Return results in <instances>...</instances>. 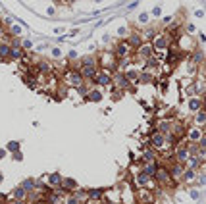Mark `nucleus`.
<instances>
[{
    "label": "nucleus",
    "instance_id": "1",
    "mask_svg": "<svg viewBox=\"0 0 206 204\" xmlns=\"http://www.w3.org/2000/svg\"><path fill=\"white\" fill-rule=\"evenodd\" d=\"M131 183H133V189H148V191H156V181L152 179V177H148L145 172H137V173H133L131 175Z\"/></svg>",
    "mask_w": 206,
    "mask_h": 204
},
{
    "label": "nucleus",
    "instance_id": "2",
    "mask_svg": "<svg viewBox=\"0 0 206 204\" xmlns=\"http://www.w3.org/2000/svg\"><path fill=\"white\" fill-rule=\"evenodd\" d=\"M96 66L98 70H104V71H116L118 70V58L114 56V52H100L96 56Z\"/></svg>",
    "mask_w": 206,
    "mask_h": 204
},
{
    "label": "nucleus",
    "instance_id": "3",
    "mask_svg": "<svg viewBox=\"0 0 206 204\" xmlns=\"http://www.w3.org/2000/svg\"><path fill=\"white\" fill-rule=\"evenodd\" d=\"M112 87L116 89H121L123 93H127V90H135V85L129 81L127 77H125V73L121 70H116L112 71Z\"/></svg>",
    "mask_w": 206,
    "mask_h": 204
},
{
    "label": "nucleus",
    "instance_id": "4",
    "mask_svg": "<svg viewBox=\"0 0 206 204\" xmlns=\"http://www.w3.org/2000/svg\"><path fill=\"white\" fill-rule=\"evenodd\" d=\"M62 83H66L67 87H77V85H81V83H85V79H83V75H81V71L79 70H73V67H67V70L64 71V75H62Z\"/></svg>",
    "mask_w": 206,
    "mask_h": 204
},
{
    "label": "nucleus",
    "instance_id": "5",
    "mask_svg": "<svg viewBox=\"0 0 206 204\" xmlns=\"http://www.w3.org/2000/svg\"><path fill=\"white\" fill-rule=\"evenodd\" d=\"M154 181H156V185H158V187H162V189H166V187H174V185H175V183H174V179H171V175H169V169H168L166 166H158L156 173H154Z\"/></svg>",
    "mask_w": 206,
    "mask_h": 204
},
{
    "label": "nucleus",
    "instance_id": "6",
    "mask_svg": "<svg viewBox=\"0 0 206 204\" xmlns=\"http://www.w3.org/2000/svg\"><path fill=\"white\" fill-rule=\"evenodd\" d=\"M146 144L150 146V148H154L156 152H160V150H168V148H169V146L166 144V137H164L162 133H158V131L152 133V137L146 141Z\"/></svg>",
    "mask_w": 206,
    "mask_h": 204
},
{
    "label": "nucleus",
    "instance_id": "7",
    "mask_svg": "<svg viewBox=\"0 0 206 204\" xmlns=\"http://www.w3.org/2000/svg\"><path fill=\"white\" fill-rule=\"evenodd\" d=\"M150 44H152L154 50H166L169 44H171V37L168 35L166 31H164V33H156L154 39L150 41Z\"/></svg>",
    "mask_w": 206,
    "mask_h": 204
},
{
    "label": "nucleus",
    "instance_id": "8",
    "mask_svg": "<svg viewBox=\"0 0 206 204\" xmlns=\"http://www.w3.org/2000/svg\"><path fill=\"white\" fill-rule=\"evenodd\" d=\"M131 54H133V48L125 42V39L118 41V44L114 46V56H116V58H129Z\"/></svg>",
    "mask_w": 206,
    "mask_h": 204
},
{
    "label": "nucleus",
    "instance_id": "9",
    "mask_svg": "<svg viewBox=\"0 0 206 204\" xmlns=\"http://www.w3.org/2000/svg\"><path fill=\"white\" fill-rule=\"evenodd\" d=\"M91 85H96V87H112V73L104 71V70H98V73L95 75L93 83Z\"/></svg>",
    "mask_w": 206,
    "mask_h": 204
},
{
    "label": "nucleus",
    "instance_id": "10",
    "mask_svg": "<svg viewBox=\"0 0 206 204\" xmlns=\"http://www.w3.org/2000/svg\"><path fill=\"white\" fill-rule=\"evenodd\" d=\"M154 160H158V152L154 150V148H145V150H141V154H139V158H137L135 162H139V164H146V162H154Z\"/></svg>",
    "mask_w": 206,
    "mask_h": 204
},
{
    "label": "nucleus",
    "instance_id": "11",
    "mask_svg": "<svg viewBox=\"0 0 206 204\" xmlns=\"http://www.w3.org/2000/svg\"><path fill=\"white\" fill-rule=\"evenodd\" d=\"M152 83H156V73L148 70H141L139 77H137V85H152Z\"/></svg>",
    "mask_w": 206,
    "mask_h": 204
},
{
    "label": "nucleus",
    "instance_id": "12",
    "mask_svg": "<svg viewBox=\"0 0 206 204\" xmlns=\"http://www.w3.org/2000/svg\"><path fill=\"white\" fill-rule=\"evenodd\" d=\"M79 71H81V75H83V79H85V83L91 85V83H93V79H95V75L98 73V66H83ZM91 87H93V85H91Z\"/></svg>",
    "mask_w": 206,
    "mask_h": 204
},
{
    "label": "nucleus",
    "instance_id": "13",
    "mask_svg": "<svg viewBox=\"0 0 206 204\" xmlns=\"http://www.w3.org/2000/svg\"><path fill=\"white\" fill-rule=\"evenodd\" d=\"M185 131H187V125H185L183 121H174V119H171V129H169V133L174 135L175 139L185 137Z\"/></svg>",
    "mask_w": 206,
    "mask_h": 204
},
{
    "label": "nucleus",
    "instance_id": "14",
    "mask_svg": "<svg viewBox=\"0 0 206 204\" xmlns=\"http://www.w3.org/2000/svg\"><path fill=\"white\" fill-rule=\"evenodd\" d=\"M125 42H127L129 46L135 50V48H137V46H139V44L143 42L141 33H139V31H131V33H127V35H125Z\"/></svg>",
    "mask_w": 206,
    "mask_h": 204
},
{
    "label": "nucleus",
    "instance_id": "15",
    "mask_svg": "<svg viewBox=\"0 0 206 204\" xmlns=\"http://www.w3.org/2000/svg\"><path fill=\"white\" fill-rule=\"evenodd\" d=\"M202 106H204V96L194 95V96H191V98L187 100V108H189L191 112H197V110H200Z\"/></svg>",
    "mask_w": 206,
    "mask_h": 204
},
{
    "label": "nucleus",
    "instance_id": "16",
    "mask_svg": "<svg viewBox=\"0 0 206 204\" xmlns=\"http://www.w3.org/2000/svg\"><path fill=\"white\" fill-rule=\"evenodd\" d=\"M60 187H62V191L66 192H73L79 185H77V181L75 179H71V177H62V183H60Z\"/></svg>",
    "mask_w": 206,
    "mask_h": 204
},
{
    "label": "nucleus",
    "instance_id": "17",
    "mask_svg": "<svg viewBox=\"0 0 206 204\" xmlns=\"http://www.w3.org/2000/svg\"><path fill=\"white\" fill-rule=\"evenodd\" d=\"M85 100L87 102H100L102 100V90H100V87H91L89 90H87V95H85Z\"/></svg>",
    "mask_w": 206,
    "mask_h": 204
},
{
    "label": "nucleus",
    "instance_id": "18",
    "mask_svg": "<svg viewBox=\"0 0 206 204\" xmlns=\"http://www.w3.org/2000/svg\"><path fill=\"white\" fill-rule=\"evenodd\" d=\"M189 58L193 60L194 66H204V50H200V48H193V50L189 52Z\"/></svg>",
    "mask_w": 206,
    "mask_h": 204
},
{
    "label": "nucleus",
    "instance_id": "19",
    "mask_svg": "<svg viewBox=\"0 0 206 204\" xmlns=\"http://www.w3.org/2000/svg\"><path fill=\"white\" fill-rule=\"evenodd\" d=\"M62 173H58V172H54V173H50V175H47V177H44V181H47V185L48 187H60V183H62Z\"/></svg>",
    "mask_w": 206,
    "mask_h": 204
},
{
    "label": "nucleus",
    "instance_id": "20",
    "mask_svg": "<svg viewBox=\"0 0 206 204\" xmlns=\"http://www.w3.org/2000/svg\"><path fill=\"white\" fill-rule=\"evenodd\" d=\"M194 179H197V169L185 166V169H183V173H181V181L183 183H191V181H194Z\"/></svg>",
    "mask_w": 206,
    "mask_h": 204
},
{
    "label": "nucleus",
    "instance_id": "21",
    "mask_svg": "<svg viewBox=\"0 0 206 204\" xmlns=\"http://www.w3.org/2000/svg\"><path fill=\"white\" fill-rule=\"evenodd\" d=\"M25 200L27 198V191H23L21 187H16V189H12V192L8 195V200Z\"/></svg>",
    "mask_w": 206,
    "mask_h": 204
},
{
    "label": "nucleus",
    "instance_id": "22",
    "mask_svg": "<svg viewBox=\"0 0 206 204\" xmlns=\"http://www.w3.org/2000/svg\"><path fill=\"white\" fill-rule=\"evenodd\" d=\"M139 71H141V70H137L135 66H129V67H127V70H125L123 73H125V77H127L133 85H137V77H139Z\"/></svg>",
    "mask_w": 206,
    "mask_h": 204
},
{
    "label": "nucleus",
    "instance_id": "23",
    "mask_svg": "<svg viewBox=\"0 0 206 204\" xmlns=\"http://www.w3.org/2000/svg\"><path fill=\"white\" fill-rule=\"evenodd\" d=\"M169 129H171V119H160V121L156 123V131L162 133V135L169 133Z\"/></svg>",
    "mask_w": 206,
    "mask_h": 204
},
{
    "label": "nucleus",
    "instance_id": "24",
    "mask_svg": "<svg viewBox=\"0 0 206 204\" xmlns=\"http://www.w3.org/2000/svg\"><path fill=\"white\" fill-rule=\"evenodd\" d=\"M27 50H23L21 46H10V60H21L23 58V54H25Z\"/></svg>",
    "mask_w": 206,
    "mask_h": 204
},
{
    "label": "nucleus",
    "instance_id": "25",
    "mask_svg": "<svg viewBox=\"0 0 206 204\" xmlns=\"http://www.w3.org/2000/svg\"><path fill=\"white\" fill-rule=\"evenodd\" d=\"M106 189H87V195H89V200H100L102 197H104Z\"/></svg>",
    "mask_w": 206,
    "mask_h": 204
},
{
    "label": "nucleus",
    "instance_id": "26",
    "mask_svg": "<svg viewBox=\"0 0 206 204\" xmlns=\"http://www.w3.org/2000/svg\"><path fill=\"white\" fill-rule=\"evenodd\" d=\"M71 195L79 200V202H81V204H87V200H89V195H87V189H75L73 192H71Z\"/></svg>",
    "mask_w": 206,
    "mask_h": 204
},
{
    "label": "nucleus",
    "instance_id": "27",
    "mask_svg": "<svg viewBox=\"0 0 206 204\" xmlns=\"http://www.w3.org/2000/svg\"><path fill=\"white\" fill-rule=\"evenodd\" d=\"M79 66H96V54H87L83 58H79Z\"/></svg>",
    "mask_w": 206,
    "mask_h": 204
},
{
    "label": "nucleus",
    "instance_id": "28",
    "mask_svg": "<svg viewBox=\"0 0 206 204\" xmlns=\"http://www.w3.org/2000/svg\"><path fill=\"white\" fill-rule=\"evenodd\" d=\"M194 121H197V125H200V127H204L206 125V110H204V106L200 108V110H197L194 112Z\"/></svg>",
    "mask_w": 206,
    "mask_h": 204
},
{
    "label": "nucleus",
    "instance_id": "29",
    "mask_svg": "<svg viewBox=\"0 0 206 204\" xmlns=\"http://www.w3.org/2000/svg\"><path fill=\"white\" fill-rule=\"evenodd\" d=\"M0 58L2 62L10 60V42H0Z\"/></svg>",
    "mask_w": 206,
    "mask_h": 204
},
{
    "label": "nucleus",
    "instance_id": "30",
    "mask_svg": "<svg viewBox=\"0 0 206 204\" xmlns=\"http://www.w3.org/2000/svg\"><path fill=\"white\" fill-rule=\"evenodd\" d=\"M156 33H158V29H154V27H148V29L141 31V37H143V41H152Z\"/></svg>",
    "mask_w": 206,
    "mask_h": 204
},
{
    "label": "nucleus",
    "instance_id": "31",
    "mask_svg": "<svg viewBox=\"0 0 206 204\" xmlns=\"http://www.w3.org/2000/svg\"><path fill=\"white\" fill-rule=\"evenodd\" d=\"M19 187L23 189V191H27V192H29V191H33V189H35V179H33V177H27V179H25V181H23V183H21Z\"/></svg>",
    "mask_w": 206,
    "mask_h": 204
},
{
    "label": "nucleus",
    "instance_id": "32",
    "mask_svg": "<svg viewBox=\"0 0 206 204\" xmlns=\"http://www.w3.org/2000/svg\"><path fill=\"white\" fill-rule=\"evenodd\" d=\"M62 204H81V202H79L73 195H71V192H67V195H64V200H62Z\"/></svg>",
    "mask_w": 206,
    "mask_h": 204
},
{
    "label": "nucleus",
    "instance_id": "33",
    "mask_svg": "<svg viewBox=\"0 0 206 204\" xmlns=\"http://www.w3.org/2000/svg\"><path fill=\"white\" fill-rule=\"evenodd\" d=\"M21 31H23V27H21V25H10V35H12V37H19L21 35Z\"/></svg>",
    "mask_w": 206,
    "mask_h": 204
},
{
    "label": "nucleus",
    "instance_id": "34",
    "mask_svg": "<svg viewBox=\"0 0 206 204\" xmlns=\"http://www.w3.org/2000/svg\"><path fill=\"white\" fill-rule=\"evenodd\" d=\"M6 150H8V152H17V150H19V143H17V141H10V143L6 144Z\"/></svg>",
    "mask_w": 206,
    "mask_h": 204
},
{
    "label": "nucleus",
    "instance_id": "35",
    "mask_svg": "<svg viewBox=\"0 0 206 204\" xmlns=\"http://www.w3.org/2000/svg\"><path fill=\"white\" fill-rule=\"evenodd\" d=\"M21 48H23V50H31V48H33V41H29V39H21Z\"/></svg>",
    "mask_w": 206,
    "mask_h": 204
},
{
    "label": "nucleus",
    "instance_id": "36",
    "mask_svg": "<svg viewBox=\"0 0 206 204\" xmlns=\"http://www.w3.org/2000/svg\"><path fill=\"white\" fill-rule=\"evenodd\" d=\"M79 58V54H77V50H70L67 52V60H71V62H75Z\"/></svg>",
    "mask_w": 206,
    "mask_h": 204
},
{
    "label": "nucleus",
    "instance_id": "37",
    "mask_svg": "<svg viewBox=\"0 0 206 204\" xmlns=\"http://www.w3.org/2000/svg\"><path fill=\"white\" fill-rule=\"evenodd\" d=\"M148 17H150L148 14H141V16H139V23H141V25H146V23H148Z\"/></svg>",
    "mask_w": 206,
    "mask_h": 204
},
{
    "label": "nucleus",
    "instance_id": "38",
    "mask_svg": "<svg viewBox=\"0 0 206 204\" xmlns=\"http://www.w3.org/2000/svg\"><path fill=\"white\" fill-rule=\"evenodd\" d=\"M197 175H199V177H197V179H199V183H200V185L204 187V183H206V175H204V168H202V173H197Z\"/></svg>",
    "mask_w": 206,
    "mask_h": 204
},
{
    "label": "nucleus",
    "instance_id": "39",
    "mask_svg": "<svg viewBox=\"0 0 206 204\" xmlns=\"http://www.w3.org/2000/svg\"><path fill=\"white\" fill-rule=\"evenodd\" d=\"M152 16H154V17H160V16H162V10H160V6H154V8H152Z\"/></svg>",
    "mask_w": 206,
    "mask_h": 204
},
{
    "label": "nucleus",
    "instance_id": "40",
    "mask_svg": "<svg viewBox=\"0 0 206 204\" xmlns=\"http://www.w3.org/2000/svg\"><path fill=\"white\" fill-rule=\"evenodd\" d=\"M12 156H14V160H17V162H21V160H23V154H21L19 150H17V152H12Z\"/></svg>",
    "mask_w": 206,
    "mask_h": 204
},
{
    "label": "nucleus",
    "instance_id": "41",
    "mask_svg": "<svg viewBox=\"0 0 206 204\" xmlns=\"http://www.w3.org/2000/svg\"><path fill=\"white\" fill-rule=\"evenodd\" d=\"M6 204H29V202L27 200H14L12 198V200H6Z\"/></svg>",
    "mask_w": 206,
    "mask_h": 204
},
{
    "label": "nucleus",
    "instance_id": "42",
    "mask_svg": "<svg viewBox=\"0 0 206 204\" xmlns=\"http://www.w3.org/2000/svg\"><path fill=\"white\" fill-rule=\"evenodd\" d=\"M127 33H129V29H127V27H120V29H118V35H120V37L127 35Z\"/></svg>",
    "mask_w": 206,
    "mask_h": 204
},
{
    "label": "nucleus",
    "instance_id": "43",
    "mask_svg": "<svg viewBox=\"0 0 206 204\" xmlns=\"http://www.w3.org/2000/svg\"><path fill=\"white\" fill-rule=\"evenodd\" d=\"M189 195H191V198H194V200H199V198H200V192H199V191H191Z\"/></svg>",
    "mask_w": 206,
    "mask_h": 204
},
{
    "label": "nucleus",
    "instance_id": "44",
    "mask_svg": "<svg viewBox=\"0 0 206 204\" xmlns=\"http://www.w3.org/2000/svg\"><path fill=\"white\" fill-rule=\"evenodd\" d=\"M52 56H54V58H60V56H62V50H60V48H52Z\"/></svg>",
    "mask_w": 206,
    "mask_h": 204
},
{
    "label": "nucleus",
    "instance_id": "45",
    "mask_svg": "<svg viewBox=\"0 0 206 204\" xmlns=\"http://www.w3.org/2000/svg\"><path fill=\"white\" fill-rule=\"evenodd\" d=\"M174 19H175V17H171V16H166V17H164L162 21H164V25H169V23H171V21H174Z\"/></svg>",
    "mask_w": 206,
    "mask_h": 204
},
{
    "label": "nucleus",
    "instance_id": "46",
    "mask_svg": "<svg viewBox=\"0 0 206 204\" xmlns=\"http://www.w3.org/2000/svg\"><path fill=\"white\" fill-rule=\"evenodd\" d=\"M194 16H197V17H204V10H197V12H194Z\"/></svg>",
    "mask_w": 206,
    "mask_h": 204
},
{
    "label": "nucleus",
    "instance_id": "47",
    "mask_svg": "<svg viewBox=\"0 0 206 204\" xmlns=\"http://www.w3.org/2000/svg\"><path fill=\"white\" fill-rule=\"evenodd\" d=\"M204 41H206V35H204V33H200V35H199V42L204 44Z\"/></svg>",
    "mask_w": 206,
    "mask_h": 204
},
{
    "label": "nucleus",
    "instance_id": "48",
    "mask_svg": "<svg viewBox=\"0 0 206 204\" xmlns=\"http://www.w3.org/2000/svg\"><path fill=\"white\" fill-rule=\"evenodd\" d=\"M6 154H8L6 148H0V160H2V158H6Z\"/></svg>",
    "mask_w": 206,
    "mask_h": 204
},
{
    "label": "nucleus",
    "instance_id": "49",
    "mask_svg": "<svg viewBox=\"0 0 206 204\" xmlns=\"http://www.w3.org/2000/svg\"><path fill=\"white\" fill-rule=\"evenodd\" d=\"M187 31H189V33H193V31H194V25H193V23H189V25H187Z\"/></svg>",
    "mask_w": 206,
    "mask_h": 204
},
{
    "label": "nucleus",
    "instance_id": "50",
    "mask_svg": "<svg viewBox=\"0 0 206 204\" xmlns=\"http://www.w3.org/2000/svg\"><path fill=\"white\" fill-rule=\"evenodd\" d=\"M33 204H47V200H44V198H41V200H37V202H33Z\"/></svg>",
    "mask_w": 206,
    "mask_h": 204
},
{
    "label": "nucleus",
    "instance_id": "51",
    "mask_svg": "<svg viewBox=\"0 0 206 204\" xmlns=\"http://www.w3.org/2000/svg\"><path fill=\"white\" fill-rule=\"evenodd\" d=\"M2 181H4V175H2V172H0V183H2Z\"/></svg>",
    "mask_w": 206,
    "mask_h": 204
},
{
    "label": "nucleus",
    "instance_id": "52",
    "mask_svg": "<svg viewBox=\"0 0 206 204\" xmlns=\"http://www.w3.org/2000/svg\"><path fill=\"white\" fill-rule=\"evenodd\" d=\"M114 204H123V202H121V200H118V202H114Z\"/></svg>",
    "mask_w": 206,
    "mask_h": 204
},
{
    "label": "nucleus",
    "instance_id": "53",
    "mask_svg": "<svg viewBox=\"0 0 206 204\" xmlns=\"http://www.w3.org/2000/svg\"><path fill=\"white\" fill-rule=\"evenodd\" d=\"M0 23H2V19H0Z\"/></svg>",
    "mask_w": 206,
    "mask_h": 204
},
{
    "label": "nucleus",
    "instance_id": "54",
    "mask_svg": "<svg viewBox=\"0 0 206 204\" xmlns=\"http://www.w3.org/2000/svg\"><path fill=\"white\" fill-rule=\"evenodd\" d=\"M96 2H100V0H96Z\"/></svg>",
    "mask_w": 206,
    "mask_h": 204
},
{
    "label": "nucleus",
    "instance_id": "55",
    "mask_svg": "<svg viewBox=\"0 0 206 204\" xmlns=\"http://www.w3.org/2000/svg\"><path fill=\"white\" fill-rule=\"evenodd\" d=\"M0 62H2V58H0Z\"/></svg>",
    "mask_w": 206,
    "mask_h": 204
}]
</instances>
